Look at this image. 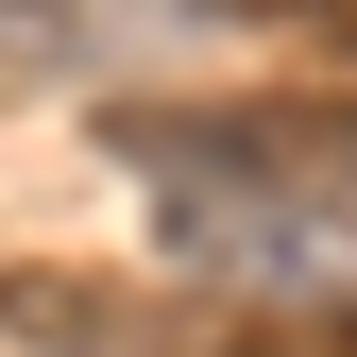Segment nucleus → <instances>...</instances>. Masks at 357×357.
I'll return each mask as SVG.
<instances>
[{"instance_id":"3","label":"nucleus","mask_w":357,"mask_h":357,"mask_svg":"<svg viewBox=\"0 0 357 357\" xmlns=\"http://www.w3.org/2000/svg\"><path fill=\"white\" fill-rule=\"evenodd\" d=\"M102 52H137V0H0V68L17 85H85Z\"/></svg>"},{"instance_id":"2","label":"nucleus","mask_w":357,"mask_h":357,"mask_svg":"<svg viewBox=\"0 0 357 357\" xmlns=\"http://www.w3.org/2000/svg\"><path fill=\"white\" fill-rule=\"evenodd\" d=\"M0 340L34 357H204V306L188 289H119V273H0Z\"/></svg>"},{"instance_id":"5","label":"nucleus","mask_w":357,"mask_h":357,"mask_svg":"<svg viewBox=\"0 0 357 357\" xmlns=\"http://www.w3.org/2000/svg\"><path fill=\"white\" fill-rule=\"evenodd\" d=\"M221 17H324V34H340V0H221Z\"/></svg>"},{"instance_id":"1","label":"nucleus","mask_w":357,"mask_h":357,"mask_svg":"<svg viewBox=\"0 0 357 357\" xmlns=\"http://www.w3.org/2000/svg\"><path fill=\"white\" fill-rule=\"evenodd\" d=\"M102 153L137 170L153 204H255V221H306V204H340L357 188V85H238V102H102Z\"/></svg>"},{"instance_id":"4","label":"nucleus","mask_w":357,"mask_h":357,"mask_svg":"<svg viewBox=\"0 0 357 357\" xmlns=\"http://www.w3.org/2000/svg\"><path fill=\"white\" fill-rule=\"evenodd\" d=\"M204 357H357V306H204Z\"/></svg>"}]
</instances>
